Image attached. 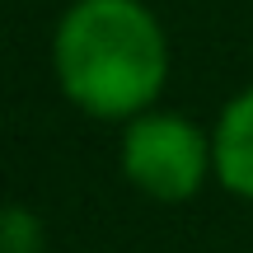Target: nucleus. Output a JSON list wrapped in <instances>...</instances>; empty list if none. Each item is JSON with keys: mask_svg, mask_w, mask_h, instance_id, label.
<instances>
[{"mask_svg": "<svg viewBox=\"0 0 253 253\" xmlns=\"http://www.w3.org/2000/svg\"><path fill=\"white\" fill-rule=\"evenodd\" d=\"M211 160H216V178L235 197L253 202V89L225 103L216 131H211Z\"/></svg>", "mask_w": 253, "mask_h": 253, "instance_id": "nucleus-3", "label": "nucleus"}, {"mask_svg": "<svg viewBox=\"0 0 253 253\" xmlns=\"http://www.w3.org/2000/svg\"><path fill=\"white\" fill-rule=\"evenodd\" d=\"M0 253H42V220L28 207H0Z\"/></svg>", "mask_w": 253, "mask_h": 253, "instance_id": "nucleus-4", "label": "nucleus"}, {"mask_svg": "<svg viewBox=\"0 0 253 253\" xmlns=\"http://www.w3.org/2000/svg\"><path fill=\"white\" fill-rule=\"evenodd\" d=\"M122 173L155 202H188L207 183V173H216V160L197 122L183 113L145 108L122 131Z\"/></svg>", "mask_w": 253, "mask_h": 253, "instance_id": "nucleus-2", "label": "nucleus"}, {"mask_svg": "<svg viewBox=\"0 0 253 253\" xmlns=\"http://www.w3.org/2000/svg\"><path fill=\"white\" fill-rule=\"evenodd\" d=\"M52 71L80 113L131 122L164 94L169 38L141 0H75L56 24Z\"/></svg>", "mask_w": 253, "mask_h": 253, "instance_id": "nucleus-1", "label": "nucleus"}]
</instances>
